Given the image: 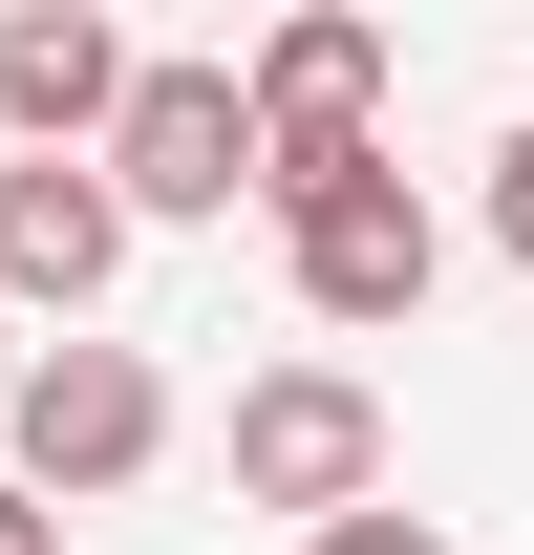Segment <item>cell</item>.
I'll return each mask as SVG.
<instances>
[{
	"label": "cell",
	"mask_w": 534,
	"mask_h": 555,
	"mask_svg": "<svg viewBox=\"0 0 534 555\" xmlns=\"http://www.w3.org/2000/svg\"><path fill=\"white\" fill-rule=\"evenodd\" d=\"M107 278H129V214L86 193V150H22V171H0V299H43V321H86Z\"/></svg>",
	"instance_id": "obj_7"
},
{
	"label": "cell",
	"mask_w": 534,
	"mask_h": 555,
	"mask_svg": "<svg viewBox=\"0 0 534 555\" xmlns=\"http://www.w3.org/2000/svg\"><path fill=\"white\" fill-rule=\"evenodd\" d=\"M107 107H129V22L107 0H22L0 22V129L22 150H107Z\"/></svg>",
	"instance_id": "obj_6"
},
{
	"label": "cell",
	"mask_w": 534,
	"mask_h": 555,
	"mask_svg": "<svg viewBox=\"0 0 534 555\" xmlns=\"http://www.w3.org/2000/svg\"><path fill=\"white\" fill-rule=\"evenodd\" d=\"M492 235H513V257H534V129L492 150Z\"/></svg>",
	"instance_id": "obj_9"
},
{
	"label": "cell",
	"mask_w": 534,
	"mask_h": 555,
	"mask_svg": "<svg viewBox=\"0 0 534 555\" xmlns=\"http://www.w3.org/2000/svg\"><path fill=\"white\" fill-rule=\"evenodd\" d=\"M86 193H107V214H236V193H257V107H236V65H129Z\"/></svg>",
	"instance_id": "obj_2"
},
{
	"label": "cell",
	"mask_w": 534,
	"mask_h": 555,
	"mask_svg": "<svg viewBox=\"0 0 534 555\" xmlns=\"http://www.w3.org/2000/svg\"><path fill=\"white\" fill-rule=\"evenodd\" d=\"M236 107H257V193H300V171H364V107H385V22H278L257 65H236Z\"/></svg>",
	"instance_id": "obj_5"
},
{
	"label": "cell",
	"mask_w": 534,
	"mask_h": 555,
	"mask_svg": "<svg viewBox=\"0 0 534 555\" xmlns=\"http://www.w3.org/2000/svg\"><path fill=\"white\" fill-rule=\"evenodd\" d=\"M0 555H65V513H43V491H0Z\"/></svg>",
	"instance_id": "obj_10"
},
{
	"label": "cell",
	"mask_w": 534,
	"mask_h": 555,
	"mask_svg": "<svg viewBox=\"0 0 534 555\" xmlns=\"http://www.w3.org/2000/svg\"><path fill=\"white\" fill-rule=\"evenodd\" d=\"M278 257H300V299H321V321H428L449 235H428V193L364 150V171H300V193H278Z\"/></svg>",
	"instance_id": "obj_1"
},
{
	"label": "cell",
	"mask_w": 534,
	"mask_h": 555,
	"mask_svg": "<svg viewBox=\"0 0 534 555\" xmlns=\"http://www.w3.org/2000/svg\"><path fill=\"white\" fill-rule=\"evenodd\" d=\"M300 555H449V534H428V513H321Z\"/></svg>",
	"instance_id": "obj_8"
},
{
	"label": "cell",
	"mask_w": 534,
	"mask_h": 555,
	"mask_svg": "<svg viewBox=\"0 0 534 555\" xmlns=\"http://www.w3.org/2000/svg\"><path fill=\"white\" fill-rule=\"evenodd\" d=\"M150 449H171V385H150L129 343H43V363H22V470H0V491L65 513V491H129Z\"/></svg>",
	"instance_id": "obj_4"
},
{
	"label": "cell",
	"mask_w": 534,
	"mask_h": 555,
	"mask_svg": "<svg viewBox=\"0 0 534 555\" xmlns=\"http://www.w3.org/2000/svg\"><path fill=\"white\" fill-rule=\"evenodd\" d=\"M236 491L300 513V534H321V513H385V406H364L342 363H257V385H236Z\"/></svg>",
	"instance_id": "obj_3"
}]
</instances>
